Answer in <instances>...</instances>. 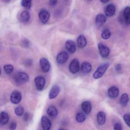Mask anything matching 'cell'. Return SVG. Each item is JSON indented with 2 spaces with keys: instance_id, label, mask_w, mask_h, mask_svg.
I'll return each mask as SVG.
<instances>
[{
  "instance_id": "10",
  "label": "cell",
  "mask_w": 130,
  "mask_h": 130,
  "mask_svg": "<svg viewBox=\"0 0 130 130\" xmlns=\"http://www.w3.org/2000/svg\"><path fill=\"white\" fill-rule=\"evenodd\" d=\"M60 91V88L59 86L57 85L53 86L51 88L49 93V98L50 99H53L56 98L59 95Z\"/></svg>"
},
{
  "instance_id": "35",
  "label": "cell",
  "mask_w": 130,
  "mask_h": 130,
  "mask_svg": "<svg viewBox=\"0 0 130 130\" xmlns=\"http://www.w3.org/2000/svg\"><path fill=\"white\" fill-rule=\"evenodd\" d=\"M115 69L117 71H120L121 70V65L120 64H118L116 66V67H115Z\"/></svg>"
},
{
  "instance_id": "1",
  "label": "cell",
  "mask_w": 130,
  "mask_h": 130,
  "mask_svg": "<svg viewBox=\"0 0 130 130\" xmlns=\"http://www.w3.org/2000/svg\"><path fill=\"white\" fill-rule=\"evenodd\" d=\"M14 80L15 83L17 85H22L28 81L29 76L25 73L19 72L15 75Z\"/></svg>"
},
{
  "instance_id": "33",
  "label": "cell",
  "mask_w": 130,
  "mask_h": 130,
  "mask_svg": "<svg viewBox=\"0 0 130 130\" xmlns=\"http://www.w3.org/2000/svg\"><path fill=\"white\" fill-rule=\"evenodd\" d=\"M57 0H50L49 4L50 6L53 7L57 4Z\"/></svg>"
},
{
  "instance_id": "20",
  "label": "cell",
  "mask_w": 130,
  "mask_h": 130,
  "mask_svg": "<svg viewBox=\"0 0 130 130\" xmlns=\"http://www.w3.org/2000/svg\"><path fill=\"white\" fill-rule=\"evenodd\" d=\"M97 120L98 123L100 125H103L106 121V115L102 111H100L97 115Z\"/></svg>"
},
{
  "instance_id": "7",
  "label": "cell",
  "mask_w": 130,
  "mask_h": 130,
  "mask_svg": "<svg viewBox=\"0 0 130 130\" xmlns=\"http://www.w3.org/2000/svg\"><path fill=\"white\" fill-rule=\"evenodd\" d=\"M69 70L71 73L75 74L79 71V63L78 60L77 59H74L71 61L69 64Z\"/></svg>"
},
{
  "instance_id": "16",
  "label": "cell",
  "mask_w": 130,
  "mask_h": 130,
  "mask_svg": "<svg viewBox=\"0 0 130 130\" xmlns=\"http://www.w3.org/2000/svg\"><path fill=\"white\" fill-rule=\"evenodd\" d=\"M81 107L84 112L86 114H89L92 110V105L89 101H85L82 104Z\"/></svg>"
},
{
  "instance_id": "5",
  "label": "cell",
  "mask_w": 130,
  "mask_h": 130,
  "mask_svg": "<svg viewBox=\"0 0 130 130\" xmlns=\"http://www.w3.org/2000/svg\"><path fill=\"white\" fill-rule=\"evenodd\" d=\"M98 48L100 55L102 57L106 58L109 56L110 50L107 46L102 43H99L98 44Z\"/></svg>"
},
{
  "instance_id": "27",
  "label": "cell",
  "mask_w": 130,
  "mask_h": 130,
  "mask_svg": "<svg viewBox=\"0 0 130 130\" xmlns=\"http://www.w3.org/2000/svg\"><path fill=\"white\" fill-rule=\"evenodd\" d=\"M32 0H21V5L25 8L30 9L31 7Z\"/></svg>"
},
{
  "instance_id": "32",
  "label": "cell",
  "mask_w": 130,
  "mask_h": 130,
  "mask_svg": "<svg viewBox=\"0 0 130 130\" xmlns=\"http://www.w3.org/2000/svg\"><path fill=\"white\" fill-rule=\"evenodd\" d=\"M114 130H122V126L120 123H117L114 126Z\"/></svg>"
},
{
  "instance_id": "38",
  "label": "cell",
  "mask_w": 130,
  "mask_h": 130,
  "mask_svg": "<svg viewBox=\"0 0 130 130\" xmlns=\"http://www.w3.org/2000/svg\"><path fill=\"white\" fill-rule=\"evenodd\" d=\"M59 130H65L64 129H59Z\"/></svg>"
},
{
  "instance_id": "31",
  "label": "cell",
  "mask_w": 130,
  "mask_h": 130,
  "mask_svg": "<svg viewBox=\"0 0 130 130\" xmlns=\"http://www.w3.org/2000/svg\"><path fill=\"white\" fill-rule=\"evenodd\" d=\"M17 127V124L15 122H12L10 124L9 128L10 130H15Z\"/></svg>"
},
{
  "instance_id": "13",
  "label": "cell",
  "mask_w": 130,
  "mask_h": 130,
  "mask_svg": "<svg viewBox=\"0 0 130 130\" xmlns=\"http://www.w3.org/2000/svg\"><path fill=\"white\" fill-rule=\"evenodd\" d=\"M41 123L44 130H50L51 127V123L49 119L46 116H43L41 119Z\"/></svg>"
},
{
  "instance_id": "21",
  "label": "cell",
  "mask_w": 130,
  "mask_h": 130,
  "mask_svg": "<svg viewBox=\"0 0 130 130\" xmlns=\"http://www.w3.org/2000/svg\"><path fill=\"white\" fill-rule=\"evenodd\" d=\"M30 13L27 11H24L21 14L20 19L21 22L23 23H26L30 20Z\"/></svg>"
},
{
  "instance_id": "36",
  "label": "cell",
  "mask_w": 130,
  "mask_h": 130,
  "mask_svg": "<svg viewBox=\"0 0 130 130\" xmlns=\"http://www.w3.org/2000/svg\"><path fill=\"white\" fill-rule=\"evenodd\" d=\"M103 3H106L108 2L110 0H100Z\"/></svg>"
},
{
  "instance_id": "26",
  "label": "cell",
  "mask_w": 130,
  "mask_h": 130,
  "mask_svg": "<svg viewBox=\"0 0 130 130\" xmlns=\"http://www.w3.org/2000/svg\"><path fill=\"white\" fill-rule=\"evenodd\" d=\"M85 115L82 113H78L76 117V121L78 123H81L84 122L85 120Z\"/></svg>"
},
{
  "instance_id": "14",
  "label": "cell",
  "mask_w": 130,
  "mask_h": 130,
  "mask_svg": "<svg viewBox=\"0 0 130 130\" xmlns=\"http://www.w3.org/2000/svg\"><path fill=\"white\" fill-rule=\"evenodd\" d=\"M115 12V6L112 4L108 5L105 8V13L106 16L107 17H112L114 15Z\"/></svg>"
},
{
  "instance_id": "4",
  "label": "cell",
  "mask_w": 130,
  "mask_h": 130,
  "mask_svg": "<svg viewBox=\"0 0 130 130\" xmlns=\"http://www.w3.org/2000/svg\"><path fill=\"white\" fill-rule=\"evenodd\" d=\"M35 83L37 89L38 91H42L45 86L46 80L43 76H39L35 78Z\"/></svg>"
},
{
  "instance_id": "15",
  "label": "cell",
  "mask_w": 130,
  "mask_h": 130,
  "mask_svg": "<svg viewBox=\"0 0 130 130\" xmlns=\"http://www.w3.org/2000/svg\"><path fill=\"white\" fill-rule=\"evenodd\" d=\"M92 69V65L89 62H85L82 63L81 67V70L83 73L87 74L90 73Z\"/></svg>"
},
{
  "instance_id": "8",
  "label": "cell",
  "mask_w": 130,
  "mask_h": 130,
  "mask_svg": "<svg viewBox=\"0 0 130 130\" xmlns=\"http://www.w3.org/2000/svg\"><path fill=\"white\" fill-rule=\"evenodd\" d=\"M68 58V55L65 52H62L59 53L56 57L57 63L62 64L66 62Z\"/></svg>"
},
{
  "instance_id": "29",
  "label": "cell",
  "mask_w": 130,
  "mask_h": 130,
  "mask_svg": "<svg viewBox=\"0 0 130 130\" xmlns=\"http://www.w3.org/2000/svg\"><path fill=\"white\" fill-rule=\"evenodd\" d=\"M15 112L17 116L20 117L23 114L24 112L23 108L21 106H18L15 108Z\"/></svg>"
},
{
  "instance_id": "23",
  "label": "cell",
  "mask_w": 130,
  "mask_h": 130,
  "mask_svg": "<svg viewBox=\"0 0 130 130\" xmlns=\"http://www.w3.org/2000/svg\"><path fill=\"white\" fill-rule=\"evenodd\" d=\"M9 117L6 112L3 111L0 114V123L2 125H5L8 122Z\"/></svg>"
},
{
  "instance_id": "22",
  "label": "cell",
  "mask_w": 130,
  "mask_h": 130,
  "mask_svg": "<svg viewBox=\"0 0 130 130\" xmlns=\"http://www.w3.org/2000/svg\"><path fill=\"white\" fill-rule=\"evenodd\" d=\"M106 21V17L103 14H98L96 17V23L98 26H100L104 24Z\"/></svg>"
},
{
  "instance_id": "25",
  "label": "cell",
  "mask_w": 130,
  "mask_h": 130,
  "mask_svg": "<svg viewBox=\"0 0 130 130\" xmlns=\"http://www.w3.org/2000/svg\"><path fill=\"white\" fill-rule=\"evenodd\" d=\"M4 70L6 74L10 75L13 72V67L11 64H7L5 65L4 67Z\"/></svg>"
},
{
  "instance_id": "19",
  "label": "cell",
  "mask_w": 130,
  "mask_h": 130,
  "mask_svg": "<svg viewBox=\"0 0 130 130\" xmlns=\"http://www.w3.org/2000/svg\"><path fill=\"white\" fill-rule=\"evenodd\" d=\"M47 114L52 118H55L57 116L58 111L55 107L53 106H50L47 108Z\"/></svg>"
},
{
  "instance_id": "39",
  "label": "cell",
  "mask_w": 130,
  "mask_h": 130,
  "mask_svg": "<svg viewBox=\"0 0 130 130\" xmlns=\"http://www.w3.org/2000/svg\"><path fill=\"white\" fill-rule=\"evenodd\" d=\"M87 1H92V0H87Z\"/></svg>"
},
{
  "instance_id": "17",
  "label": "cell",
  "mask_w": 130,
  "mask_h": 130,
  "mask_svg": "<svg viewBox=\"0 0 130 130\" xmlns=\"http://www.w3.org/2000/svg\"><path fill=\"white\" fill-rule=\"evenodd\" d=\"M77 44L79 48H84L87 45V40L84 36L82 35H80L78 37L77 40Z\"/></svg>"
},
{
  "instance_id": "37",
  "label": "cell",
  "mask_w": 130,
  "mask_h": 130,
  "mask_svg": "<svg viewBox=\"0 0 130 130\" xmlns=\"http://www.w3.org/2000/svg\"><path fill=\"white\" fill-rule=\"evenodd\" d=\"M3 2H8L10 1V0H2Z\"/></svg>"
},
{
  "instance_id": "30",
  "label": "cell",
  "mask_w": 130,
  "mask_h": 130,
  "mask_svg": "<svg viewBox=\"0 0 130 130\" xmlns=\"http://www.w3.org/2000/svg\"><path fill=\"white\" fill-rule=\"evenodd\" d=\"M123 119L126 124L130 127V114L126 113L124 115Z\"/></svg>"
},
{
  "instance_id": "9",
  "label": "cell",
  "mask_w": 130,
  "mask_h": 130,
  "mask_svg": "<svg viewBox=\"0 0 130 130\" xmlns=\"http://www.w3.org/2000/svg\"><path fill=\"white\" fill-rule=\"evenodd\" d=\"M40 65L44 72H49L50 69V65L49 61L45 58H42L40 61Z\"/></svg>"
},
{
  "instance_id": "2",
  "label": "cell",
  "mask_w": 130,
  "mask_h": 130,
  "mask_svg": "<svg viewBox=\"0 0 130 130\" xmlns=\"http://www.w3.org/2000/svg\"><path fill=\"white\" fill-rule=\"evenodd\" d=\"M109 66V64L108 63H105L100 65L93 74V76L94 78L97 79L102 77L108 69Z\"/></svg>"
},
{
  "instance_id": "28",
  "label": "cell",
  "mask_w": 130,
  "mask_h": 130,
  "mask_svg": "<svg viewBox=\"0 0 130 130\" xmlns=\"http://www.w3.org/2000/svg\"><path fill=\"white\" fill-rule=\"evenodd\" d=\"M111 34L108 29H105L102 33V37L104 39H108L110 37Z\"/></svg>"
},
{
  "instance_id": "3",
  "label": "cell",
  "mask_w": 130,
  "mask_h": 130,
  "mask_svg": "<svg viewBox=\"0 0 130 130\" xmlns=\"http://www.w3.org/2000/svg\"><path fill=\"white\" fill-rule=\"evenodd\" d=\"M39 17L41 23L45 24L49 19L50 14L49 12L46 9H42L40 10L39 12Z\"/></svg>"
},
{
  "instance_id": "34",
  "label": "cell",
  "mask_w": 130,
  "mask_h": 130,
  "mask_svg": "<svg viewBox=\"0 0 130 130\" xmlns=\"http://www.w3.org/2000/svg\"><path fill=\"white\" fill-rule=\"evenodd\" d=\"M29 117H30V116H29L28 113H26L24 114V120L25 121H28V119H29Z\"/></svg>"
},
{
  "instance_id": "11",
  "label": "cell",
  "mask_w": 130,
  "mask_h": 130,
  "mask_svg": "<svg viewBox=\"0 0 130 130\" xmlns=\"http://www.w3.org/2000/svg\"><path fill=\"white\" fill-rule=\"evenodd\" d=\"M65 46L66 50L70 53H74L76 50L75 43L72 40H67Z\"/></svg>"
},
{
  "instance_id": "12",
  "label": "cell",
  "mask_w": 130,
  "mask_h": 130,
  "mask_svg": "<svg viewBox=\"0 0 130 130\" xmlns=\"http://www.w3.org/2000/svg\"><path fill=\"white\" fill-rule=\"evenodd\" d=\"M119 94V89L116 86H112L108 89V95L111 98H116L118 96Z\"/></svg>"
},
{
  "instance_id": "6",
  "label": "cell",
  "mask_w": 130,
  "mask_h": 130,
  "mask_svg": "<svg viewBox=\"0 0 130 130\" xmlns=\"http://www.w3.org/2000/svg\"><path fill=\"white\" fill-rule=\"evenodd\" d=\"M22 99V95L20 92L15 91L11 93L10 96V100L11 102L15 104H17L20 103Z\"/></svg>"
},
{
  "instance_id": "24",
  "label": "cell",
  "mask_w": 130,
  "mask_h": 130,
  "mask_svg": "<svg viewBox=\"0 0 130 130\" xmlns=\"http://www.w3.org/2000/svg\"><path fill=\"white\" fill-rule=\"evenodd\" d=\"M129 101V97L126 94H124L121 95L120 100V103L123 107H125L127 105Z\"/></svg>"
},
{
  "instance_id": "18",
  "label": "cell",
  "mask_w": 130,
  "mask_h": 130,
  "mask_svg": "<svg viewBox=\"0 0 130 130\" xmlns=\"http://www.w3.org/2000/svg\"><path fill=\"white\" fill-rule=\"evenodd\" d=\"M123 17L125 23L127 25L130 24V7L125 8L123 11Z\"/></svg>"
}]
</instances>
